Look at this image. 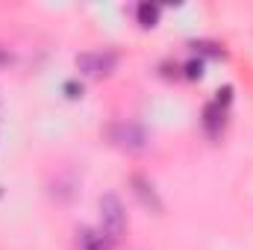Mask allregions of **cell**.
Segmentation results:
<instances>
[{"instance_id":"obj_1","label":"cell","mask_w":253,"mask_h":250,"mask_svg":"<svg viewBox=\"0 0 253 250\" xmlns=\"http://www.w3.org/2000/svg\"><path fill=\"white\" fill-rule=\"evenodd\" d=\"M100 221H103V233H109L112 239H121L126 230V212L124 203L115 194H103L100 197Z\"/></svg>"},{"instance_id":"obj_2","label":"cell","mask_w":253,"mask_h":250,"mask_svg":"<svg viewBox=\"0 0 253 250\" xmlns=\"http://www.w3.org/2000/svg\"><path fill=\"white\" fill-rule=\"evenodd\" d=\"M115 53H109V50H97V53H83V56H77V68L83 71V74H109L112 68H115Z\"/></svg>"},{"instance_id":"obj_3","label":"cell","mask_w":253,"mask_h":250,"mask_svg":"<svg viewBox=\"0 0 253 250\" xmlns=\"http://www.w3.org/2000/svg\"><path fill=\"white\" fill-rule=\"evenodd\" d=\"M77 242H80V250H112V236L103 233V230H91V227H83L77 233Z\"/></svg>"},{"instance_id":"obj_4","label":"cell","mask_w":253,"mask_h":250,"mask_svg":"<svg viewBox=\"0 0 253 250\" xmlns=\"http://www.w3.org/2000/svg\"><path fill=\"white\" fill-rule=\"evenodd\" d=\"M112 135H115V141L118 144H124V147H129V150H141L144 147V129L135 124H118L115 129H112Z\"/></svg>"},{"instance_id":"obj_5","label":"cell","mask_w":253,"mask_h":250,"mask_svg":"<svg viewBox=\"0 0 253 250\" xmlns=\"http://www.w3.org/2000/svg\"><path fill=\"white\" fill-rule=\"evenodd\" d=\"M132 188H135V194H138V200L147 206V209H153L156 215H162V200H159V194H156V188L150 186L144 177H132Z\"/></svg>"},{"instance_id":"obj_6","label":"cell","mask_w":253,"mask_h":250,"mask_svg":"<svg viewBox=\"0 0 253 250\" xmlns=\"http://www.w3.org/2000/svg\"><path fill=\"white\" fill-rule=\"evenodd\" d=\"M224 121H227V109H221L215 100L206 103V109H203V126H206V132L209 135H218L224 129Z\"/></svg>"},{"instance_id":"obj_7","label":"cell","mask_w":253,"mask_h":250,"mask_svg":"<svg viewBox=\"0 0 253 250\" xmlns=\"http://www.w3.org/2000/svg\"><path fill=\"white\" fill-rule=\"evenodd\" d=\"M135 18H138V24L144 27V30H150V27H156L159 24V6L156 3H138V9H135Z\"/></svg>"},{"instance_id":"obj_8","label":"cell","mask_w":253,"mask_h":250,"mask_svg":"<svg viewBox=\"0 0 253 250\" xmlns=\"http://www.w3.org/2000/svg\"><path fill=\"white\" fill-rule=\"evenodd\" d=\"M191 47H194V53H203V56H224V47L218 42L200 39V42H191Z\"/></svg>"},{"instance_id":"obj_9","label":"cell","mask_w":253,"mask_h":250,"mask_svg":"<svg viewBox=\"0 0 253 250\" xmlns=\"http://www.w3.org/2000/svg\"><path fill=\"white\" fill-rule=\"evenodd\" d=\"M183 71H186L189 80H200V77H203V59H200V56H197V59H189V62L183 65Z\"/></svg>"},{"instance_id":"obj_10","label":"cell","mask_w":253,"mask_h":250,"mask_svg":"<svg viewBox=\"0 0 253 250\" xmlns=\"http://www.w3.org/2000/svg\"><path fill=\"white\" fill-rule=\"evenodd\" d=\"M230 100H233V85H224V88L218 91V97H215V103H218L221 109H227V106H230Z\"/></svg>"},{"instance_id":"obj_11","label":"cell","mask_w":253,"mask_h":250,"mask_svg":"<svg viewBox=\"0 0 253 250\" xmlns=\"http://www.w3.org/2000/svg\"><path fill=\"white\" fill-rule=\"evenodd\" d=\"M65 94H68L71 100L83 97V83H74V80H68V83H65Z\"/></svg>"},{"instance_id":"obj_12","label":"cell","mask_w":253,"mask_h":250,"mask_svg":"<svg viewBox=\"0 0 253 250\" xmlns=\"http://www.w3.org/2000/svg\"><path fill=\"white\" fill-rule=\"evenodd\" d=\"M12 62V56H9V53H3V50H0V65H9Z\"/></svg>"}]
</instances>
